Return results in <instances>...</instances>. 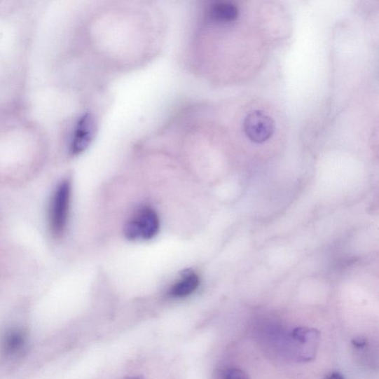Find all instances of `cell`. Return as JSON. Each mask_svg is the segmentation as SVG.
Listing matches in <instances>:
<instances>
[{
    "mask_svg": "<svg viewBox=\"0 0 379 379\" xmlns=\"http://www.w3.org/2000/svg\"><path fill=\"white\" fill-rule=\"evenodd\" d=\"M26 334L20 329L8 330L0 341L2 354L7 357H16L21 354L26 345Z\"/></svg>",
    "mask_w": 379,
    "mask_h": 379,
    "instance_id": "6",
    "label": "cell"
},
{
    "mask_svg": "<svg viewBox=\"0 0 379 379\" xmlns=\"http://www.w3.org/2000/svg\"><path fill=\"white\" fill-rule=\"evenodd\" d=\"M71 195V182L68 179H64L56 188L50 202L49 229L55 237H60L67 229L70 212Z\"/></svg>",
    "mask_w": 379,
    "mask_h": 379,
    "instance_id": "1",
    "label": "cell"
},
{
    "mask_svg": "<svg viewBox=\"0 0 379 379\" xmlns=\"http://www.w3.org/2000/svg\"><path fill=\"white\" fill-rule=\"evenodd\" d=\"M225 379H250V377L241 369L232 368L228 371Z\"/></svg>",
    "mask_w": 379,
    "mask_h": 379,
    "instance_id": "9",
    "label": "cell"
},
{
    "mask_svg": "<svg viewBox=\"0 0 379 379\" xmlns=\"http://www.w3.org/2000/svg\"><path fill=\"white\" fill-rule=\"evenodd\" d=\"M209 18L213 21L229 24L236 21L240 16L238 7L230 2H218L213 4L208 11Z\"/></svg>",
    "mask_w": 379,
    "mask_h": 379,
    "instance_id": "7",
    "label": "cell"
},
{
    "mask_svg": "<svg viewBox=\"0 0 379 379\" xmlns=\"http://www.w3.org/2000/svg\"><path fill=\"white\" fill-rule=\"evenodd\" d=\"M96 130V125L93 116L90 113H85L78 120L70 150L74 155L83 153L92 142Z\"/></svg>",
    "mask_w": 379,
    "mask_h": 379,
    "instance_id": "5",
    "label": "cell"
},
{
    "mask_svg": "<svg viewBox=\"0 0 379 379\" xmlns=\"http://www.w3.org/2000/svg\"><path fill=\"white\" fill-rule=\"evenodd\" d=\"M125 379H144V378L140 376H132V377H128Z\"/></svg>",
    "mask_w": 379,
    "mask_h": 379,
    "instance_id": "11",
    "label": "cell"
},
{
    "mask_svg": "<svg viewBox=\"0 0 379 379\" xmlns=\"http://www.w3.org/2000/svg\"><path fill=\"white\" fill-rule=\"evenodd\" d=\"M200 282V278L197 274L188 272L172 287L169 294L175 298L188 296L198 289Z\"/></svg>",
    "mask_w": 379,
    "mask_h": 379,
    "instance_id": "8",
    "label": "cell"
},
{
    "mask_svg": "<svg viewBox=\"0 0 379 379\" xmlns=\"http://www.w3.org/2000/svg\"><path fill=\"white\" fill-rule=\"evenodd\" d=\"M159 229L160 221L158 214L152 208L146 207L140 209L135 217L128 222L125 234L130 240H149L158 233Z\"/></svg>",
    "mask_w": 379,
    "mask_h": 379,
    "instance_id": "3",
    "label": "cell"
},
{
    "mask_svg": "<svg viewBox=\"0 0 379 379\" xmlns=\"http://www.w3.org/2000/svg\"><path fill=\"white\" fill-rule=\"evenodd\" d=\"M243 129L248 139L254 143L260 144L271 138L275 130V123L269 115L256 110L245 116Z\"/></svg>",
    "mask_w": 379,
    "mask_h": 379,
    "instance_id": "4",
    "label": "cell"
},
{
    "mask_svg": "<svg viewBox=\"0 0 379 379\" xmlns=\"http://www.w3.org/2000/svg\"><path fill=\"white\" fill-rule=\"evenodd\" d=\"M326 379H345V378L339 373H333Z\"/></svg>",
    "mask_w": 379,
    "mask_h": 379,
    "instance_id": "10",
    "label": "cell"
},
{
    "mask_svg": "<svg viewBox=\"0 0 379 379\" xmlns=\"http://www.w3.org/2000/svg\"><path fill=\"white\" fill-rule=\"evenodd\" d=\"M319 340L320 333L317 330L299 326L287 337V350L294 361L309 362L317 356Z\"/></svg>",
    "mask_w": 379,
    "mask_h": 379,
    "instance_id": "2",
    "label": "cell"
}]
</instances>
